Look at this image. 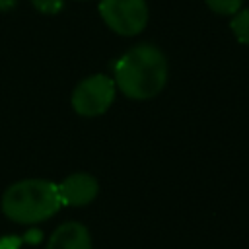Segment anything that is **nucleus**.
Listing matches in <instances>:
<instances>
[{"label": "nucleus", "instance_id": "4", "mask_svg": "<svg viewBox=\"0 0 249 249\" xmlns=\"http://www.w3.org/2000/svg\"><path fill=\"white\" fill-rule=\"evenodd\" d=\"M117 86L105 74H93L82 80L72 93V107L82 117L103 115L115 101Z\"/></svg>", "mask_w": 249, "mask_h": 249}, {"label": "nucleus", "instance_id": "8", "mask_svg": "<svg viewBox=\"0 0 249 249\" xmlns=\"http://www.w3.org/2000/svg\"><path fill=\"white\" fill-rule=\"evenodd\" d=\"M204 4L218 16H233L237 10H241L243 0H204Z\"/></svg>", "mask_w": 249, "mask_h": 249}, {"label": "nucleus", "instance_id": "6", "mask_svg": "<svg viewBox=\"0 0 249 249\" xmlns=\"http://www.w3.org/2000/svg\"><path fill=\"white\" fill-rule=\"evenodd\" d=\"M47 249H91L89 230L74 220L64 222L51 233Z\"/></svg>", "mask_w": 249, "mask_h": 249}, {"label": "nucleus", "instance_id": "10", "mask_svg": "<svg viewBox=\"0 0 249 249\" xmlns=\"http://www.w3.org/2000/svg\"><path fill=\"white\" fill-rule=\"evenodd\" d=\"M23 239L21 235H2L0 237V249H21Z\"/></svg>", "mask_w": 249, "mask_h": 249}, {"label": "nucleus", "instance_id": "2", "mask_svg": "<svg viewBox=\"0 0 249 249\" xmlns=\"http://www.w3.org/2000/svg\"><path fill=\"white\" fill-rule=\"evenodd\" d=\"M0 206L8 220L23 226H35L53 218L60 210L62 202L56 183L47 179H23L4 191Z\"/></svg>", "mask_w": 249, "mask_h": 249}, {"label": "nucleus", "instance_id": "1", "mask_svg": "<svg viewBox=\"0 0 249 249\" xmlns=\"http://www.w3.org/2000/svg\"><path fill=\"white\" fill-rule=\"evenodd\" d=\"M113 82L128 99H152L167 84V58L156 45L140 43L117 60Z\"/></svg>", "mask_w": 249, "mask_h": 249}, {"label": "nucleus", "instance_id": "12", "mask_svg": "<svg viewBox=\"0 0 249 249\" xmlns=\"http://www.w3.org/2000/svg\"><path fill=\"white\" fill-rule=\"evenodd\" d=\"M16 4H18V0H0V10H2V12L12 10Z\"/></svg>", "mask_w": 249, "mask_h": 249}, {"label": "nucleus", "instance_id": "11", "mask_svg": "<svg viewBox=\"0 0 249 249\" xmlns=\"http://www.w3.org/2000/svg\"><path fill=\"white\" fill-rule=\"evenodd\" d=\"M21 239H23V243H37V241L41 239V231L29 230V231H25V233L21 235Z\"/></svg>", "mask_w": 249, "mask_h": 249}, {"label": "nucleus", "instance_id": "5", "mask_svg": "<svg viewBox=\"0 0 249 249\" xmlns=\"http://www.w3.org/2000/svg\"><path fill=\"white\" fill-rule=\"evenodd\" d=\"M56 187H58V196L62 206H86L99 193L97 179L84 171L68 175Z\"/></svg>", "mask_w": 249, "mask_h": 249}, {"label": "nucleus", "instance_id": "3", "mask_svg": "<svg viewBox=\"0 0 249 249\" xmlns=\"http://www.w3.org/2000/svg\"><path fill=\"white\" fill-rule=\"evenodd\" d=\"M99 14L111 31L124 37L138 35L148 25L146 0H99Z\"/></svg>", "mask_w": 249, "mask_h": 249}, {"label": "nucleus", "instance_id": "7", "mask_svg": "<svg viewBox=\"0 0 249 249\" xmlns=\"http://www.w3.org/2000/svg\"><path fill=\"white\" fill-rule=\"evenodd\" d=\"M230 29L239 43L249 45V8H241L231 16Z\"/></svg>", "mask_w": 249, "mask_h": 249}, {"label": "nucleus", "instance_id": "9", "mask_svg": "<svg viewBox=\"0 0 249 249\" xmlns=\"http://www.w3.org/2000/svg\"><path fill=\"white\" fill-rule=\"evenodd\" d=\"M31 4H33V8L39 10L41 14L53 16V14H56V12L62 10L64 0H31Z\"/></svg>", "mask_w": 249, "mask_h": 249}]
</instances>
